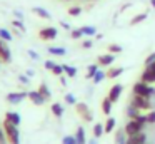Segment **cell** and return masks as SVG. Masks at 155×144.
<instances>
[{"label":"cell","mask_w":155,"mask_h":144,"mask_svg":"<svg viewBox=\"0 0 155 144\" xmlns=\"http://www.w3.org/2000/svg\"><path fill=\"white\" fill-rule=\"evenodd\" d=\"M65 100H67L68 104H75V97L72 96V94H67V96H65Z\"/></svg>","instance_id":"39"},{"label":"cell","mask_w":155,"mask_h":144,"mask_svg":"<svg viewBox=\"0 0 155 144\" xmlns=\"http://www.w3.org/2000/svg\"><path fill=\"white\" fill-rule=\"evenodd\" d=\"M122 90H124V87H122L120 84H115V86H112V89H110V92H108L107 97L112 100V102H117L118 97H120V94H122Z\"/></svg>","instance_id":"7"},{"label":"cell","mask_w":155,"mask_h":144,"mask_svg":"<svg viewBox=\"0 0 155 144\" xmlns=\"http://www.w3.org/2000/svg\"><path fill=\"white\" fill-rule=\"evenodd\" d=\"M55 67V64L52 62V60H47V62H45V69H48V70H52Z\"/></svg>","instance_id":"42"},{"label":"cell","mask_w":155,"mask_h":144,"mask_svg":"<svg viewBox=\"0 0 155 144\" xmlns=\"http://www.w3.org/2000/svg\"><path fill=\"white\" fill-rule=\"evenodd\" d=\"M60 82H62V86H67V79H65V77H62Z\"/></svg>","instance_id":"48"},{"label":"cell","mask_w":155,"mask_h":144,"mask_svg":"<svg viewBox=\"0 0 155 144\" xmlns=\"http://www.w3.org/2000/svg\"><path fill=\"white\" fill-rule=\"evenodd\" d=\"M60 25H62V27H64V29H65V30H70V25H68V23H67V22H60Z\"/></svg>","instance_id":"45"},{"label":"cell","mask_w":155,"mask_h":144,"mask_svg":"<svg viewBox=\"0 0 155 144\" xmlns=\"http://www.w3.org/2000/svg\"><path fill=\"white\" fill-rule=\"evenodd\" d=\"M48 52L54 54V55H65V52H67V50H65L64 47H50V49H48Z\"/></svg>","instance_id":"24"},{"label":"cell","mask_w":155,"mask_h":144,"mask_svg":"<svg viewBox=\"0 0 155 144\" xmlns=\"http://www.w3.org/2000/svg\"><path fill=\"white\" fill-rule=\"evenodd\" d=\"M134 94L135 96H142V97H148L150 99L152 96L155 94V89L150 86V84H145V82H137L134 86Z\"/></svg>","instance_id":"2"},{"label":"cell","mask_w":155,"mask_h":144,"mask_svg":"<svg viewBox=\"0 0 155 144\" xmlns=\"http://www.w3.org/2000/svg\"><path fill=\"white\" fill-rule=\"evenodd\" d=\"M52 72H54L55 76H62V74H64V65H57V64H55V67L52 69Z\"/></svg>","instance_id":"35"},{"label":"cell","mask_w":155,"mask_h":144,"mask_svg":"<svg viewBox=\"0 0 155 144\" xmlns=\"http://www.w3.org/2000/svg\"><path fill=\"white\" fill-rule=\"evenodd\" d=\"M28 54H30V57H32V59H38V54H35L34 50H28Z\"/></svg>","instance_id":"44"},{"label":"cell","mask_w":155,"mask_h":144,"mask_svg":"<svg viewBox=\"0 0 155 144\" xmlns=\"http://www.w3.org/2000/svg\"><path fill=\"white\" fill-rule=\"evenodd\" d=\"M28 97H30V100L34 104H37V106H42V104L45 102V97L42 96L38 90H32V92H28Z\"/></svg>","instance_id":"11"},{"label":"cell","mask_w":155,"mask_h":144,"mask_svg":"<svg viewBox=\"0 0 155 144\" xmlns=\"http://www.w3.org/2000/svg\"><path fill=\"white\" fill-rule=\"evenodd\" d=\"M147 122H148V124H155V112L147 114Z\"/></svg>","instance_id":"38"},{"label":"cell","mask_w":155,"mask_h":144,"mask_svg":"<svg viewBox=\"0 0 155 144\" xmlns=\"http://www.w3.org/2000/svg\"><path fill=\"white\" fill-rule=\"evenodd\" d=\"M8 141H7V137H5V134L0 131V144H7Z\"/></svg>","instance_id":"43"},{"label":"cell","mask_w":155,"mask_h":144,"mask_svg":"<svg viewBox=\"0 0 155 144\" xmlns=\"http://www.w3.org/2000/svg\"><path fill=\"white\" fill-rule=\"evenodd\" d=\"M145 141H147L145 132H138V134H134V136H128L127 144H145Z\"/></svg>","instance_id":"10"},{"label":"cell","mask_w":155,"mask_h":144,"mask_svg":"<svg viewBox=\"0 0 155 144\" xmlns=\"http://www.w3.org/2000/svg\"><path fill=\"white\" fill-rule=\"evenodd\" d=\"M14 25L17 27L18 30H24V32H25V27H24V23H22V22H18V20H15V22H14Z\"/></svg>","instance_id":"41"},{"label":"cell","mask_w":155,"mask_h":144,"mask_svg":"<svg viewBox=\"0 0 155 144\" xmlns=\"http://www.w3.org/2000/svg\"><path fill=\"white\" fill-rule=\"evenodd\" d=\"M122 72H124V67H115V69H110V70H108L107 76L110 77V79H115V77H118Z\"/></svg>","instance_id":"20"},{"label":"cell","mask_w":155,"mask_h":144,"mask_svg":"<svg viewBox=\"0 0 155 144\" xmlns=\"http://www.w3.org/2000/svg\"><path fill=\"white\" fill-rule=\"evenodd\" d=\"M25 97H28V92H14V94H8L7 96V100L12 104H18V102H22Z\"/></svg>","instance_id":"9"},{"label":"cell","mask_w":155,"mask_h":144,"mask_svg":"<svg viewBox=\"0 0 155 144\" xmlns=\"http://www.w3.org/2000/svg\"><path fill=\"white\" fill-rule=\"evenodd\" d=\"M127 116L130 117V119H135L137 116H140V114H138V107H135L134 104H132V106H128V109H127Z\"/></svg>","instance_id":"21"},{"label":"cell","mask_w":155,"mask_h":144,"mask_svg":"<svg viewBox=\"0 0 155 144\" xmlns=\"http://www.w3.org/2000/svg\"><path fill=\"white\" fill-rule=\"evenodd\" d=\"M112 100L108 99V97H105L104 100H102V111H104L105 114H110V111H112Z\"/></svg>","instance_id":"18"},{"label":"cell","mask_w":155,"mask_h":144,"mask_svg":"<svg viewBox=\"0 0 155 144\" xmlns=\"http://www.w3.org/2000/svg\"><path fill=\"white\" fill-rule=\"evenodd\" d=\"M77 112L84 117V121H92V112L88 111L87 104H84V102L77 104Z\"/></svg>","instance_id":"8"},{"label":"cell","mask_w":155,"mask_h":144,"mask_svg":"<svg viewBox=\"0 0 155 144\" xmlns=\"http://www.w3.org/2000/svg\"><path fill=\"white\" fill-rule=\"evenodd\" d=\"M4 131H5V137L10 144H20V134L15 124H12L10 121L5 119L4 121Z\"/></svg>","instance_id":"1"},{"label":"cell","mask_w":155,"mask_h":144,"mask_svg":"<svg viewBox=\"0 0 155 144\" xmlns=\"http://www.w3.org/2000/svg\"><path fill=\"white\" fill-rule=\"evenodd\" d=\"M32 12L37 13V15L42 17V19H47V20L50 19V13H48L45 9H42V7H34V9H32Z\"/></svg>","instance_id":"17"},{"label":"cell","mask_w":155,"mask_h":144,"mask_svg":"<svg viewBox=\"0 0 155 144\" xmlns=\"http://www.w3.org/2000/svg\"><path fill=\"white\" fill-rule=\"evenodd\" d=\"M0 37L4 40H12V35H10V32H7L5 29H0Z\"/></svg>","instance_id":"34"},{"label":"cell","mask_w":155,"mask_h":144,"mask_svg":"<svg viewBox=\"0 0 155 144\" xmlns=\"http://www.w3.org/2000/svg\"><path fill=\"white\" fill-rule=\"evenodd\" d=\"M82 32H84V35H95L97 33V29L92 25H87V27H82Z\"/></svg>","instance_id":"25"},{"label":"cell","mask_w":155,"mask_h":144,"mask_svg":"<svg viewBox=\"0 0 155 144\" xmlns=\"http://www.w3.org/2000/svg\"><path fill=\"white\" fill-rule=\"evenodd\" d=\"M62 144H77V139H75V136H65L62 139Z\"/></svg>","instance_id":"31"},{"label":"cell","mask_w":155,"mask_h":144,"mask_svg":"<svg viewBox=\"0 0 155 144\" xmlns=\"http://www.w3.org/2000/svg\"><path fill=\"white\" fill-rule=\"evenodd\" d=\"M80 13H82L80 7H72V9H68V15H72V17H77V15H80Z\"/></svg>","instance_id":"32"},{"label":"cell","mask_w":155,"mask_h":144,"mask_svg":"<svg viewBox=\"0 0 155 144\" xmlns=\"http://www.w3.org/2000/svg\"><path fill=\"white\" fill-rule=\"evenodd\" d=\"M0 60H2V62H10L12 60L10 50H8L7 44H5L4 40H0Z\"/></svg>","instance_id":"6"},{"label":"cell","mask_w":155,"mask_h":144,"mask_svg":"<svg viewBox=\"0 0 155 144\" xmlns=\"http://www.w3.org/2000/svg\"><path fill=\"white\" fill-rule=\"evenodd\" d=\"M75 139H77V144H87V139H85V131H84V127H78V129H77Z\"/></svg>","instance_id":"16"},{"label":"cell","mask_w":155,"mask_h":144,"mask_svg":"<svg viewBox=\"0 0 155 144\" xmlns=\"http://www.w3.org/2000/svg\"><path fill=\"white\" fill-rule=\"evenodd\" d=\"M114 127H115V119H114V117H108L107 122H105V132L114 131Z\"/></svg>","instance_id":"26"},{"label":"cell","mask_w":155,"mask_h":144,"mask_svg":"<svg viewBox=\"0 0 155 144\" xmlns=\"http://www.w3.org/2000/svg\"><path fill=\"white\" fill-rule=\"evenodd\" d=\"M92 45H94L92 40H84V42H82V47H84V49H90Z\"/></svg>","instance_id":"40"},{"label":"cell","mask_w":155,"mask_h":144,"mask_svg":"<svg viewBox=\"0 0 155 144\" xmlns=\"http://www.w3.org/2000/svg\"><path fill=\"white\" fill-rule=\"evenodd\" d=\"M104 132H105V126H102V124H98V122H97V124L94 126V136L98 139V137H100Z\"/></svg>","instance_id":"22"},{"label":"cell","mask_w":155,"mask_h":144,"mask_svg":"<svg viewBox=\"0 0 155 144\" xmlns=\"http://www.w3.org/2000/svg\"><path fill=\"white\" fill-rule=\"evenodd\" d=\"M127 132H125V129H120L117 131V134H115V144H127Z\"/></svg>","instance_id":"13"},{"label":"cell","mask_w":155,"mask_h":144,"mask_svg":"<svg viewBox=\"0 0 155 144\" xmlns=\"http://www.w3.org/2000/svg\"><path fill=\"white\" fill-rule=\"evenodd\" d=\"M142 129H143V127H142L135 119H132L130 122H127V126H125V132H127V136H134V134H138V132H142Z\"/></svg>","instance_id":"4"},{"label":"cell","mask_w":155,"mask_h":144,"mask_svg":"<svg viewBox=\"0 0 155 144\" xmlns=\"http://www.w3.org/2000/svg\"><path fill=\"white\" fill-rule=\"evenodd\" d=\"M52 112H54V116L62 117L64 116V107H62L58 102H55V104H52Z\"/></svg>","instance_id":"19"},{"label":"cell","mask_w":155,"mask_h":144,"mask_svg":"<svg viewBox=\"0 0 155 144\" xmlns=\"http://www.w3.org/2000/svg\"><path fill=\"white\" fill-rule=\"evenodd\" d=\"M87 144H97V137H94V139H90Z\"/></svg>","instance_id":"47"},{"label":"cell","mask_w":155,"mask_h":144,"mask_svg":"<svg viewBox=\"0 0 155 144\" xmlns=\"http://www.w3.org/2000/svg\"><path fill=\"white\" fill-rule=\"evenodd\" d=\"M38 37L42 40H54L57 37V29L55 27H45V29H42L38 32Z\"/></svg>","instance_id":"3"},{"label":"cell","mask_w":155,"mask_h":144,"mask_svg":"<svg viewBox=\"0 0 155 144\" xmlns=\"http://www.w3.org/2000/svg\"><path fill=\"white\" fill-rule=\"evenodd\" d=\"M135 107L138 109H150V99L148 97H142V96H134V100H132Z\"/></svg>","instance_id":"5"},{"label":"cell","mask_w":155,"mask_h":144,"mask_svg":"<svg viewBox=\"0 0 155 144\" xmlns=\"http://www.w3.org/2000/svg\"><path fill=\"white\" fill-rule=\"evenodd\" d=\"M108 52L110 54H118V52H122V47L117 45V44H112V45H108Z\"/></svg>","instance_id":"33"},{"label":"cell","mask_w":155,"mask_h":144,"mask_svg":"<svg viewBox=\"0 0 155 144\" xmlns=\"http://www.w3.org/2000/svg\"><path fill=\"white\" fill-rule=\"evenodd\" d=\"M5 119L10 121L12 124H15V126H18V124H20V116H18L17 112H10V111H8V112L5 114Z\"/></svg>","instance_id":"15"},{"label":"cell","mask_w":155,"mask_h":144,"mask_svg":"<svg viewBox=\"0 0 155 144\" xmlns=\"http://www.w3.org/2000/svg\"><path fill=\"white\" fill-rule=\"evenodd\" d=\"M104 77H105V72H104V70L98 69V70H97V74L94 76V82H95V84L102 82V80H104Z\"/></svg>","instance_id":"30"},{"label":"cell","mask_w":155,"mask_h":144,"mask_svg":"<svg viewBox=\"0 0 155 144\" xmlns=\"http://www.w3.org/2000/svg\"><path fill=\"white\" fill-rule=\"evenodd\" d=\"M142 82H145V84L155 82V70H150L147 67V69L143 70V74H142Z\"/></svg>","instance_id":"12"},{"label":"cell","mask_w":155,"mask_h":144,"mask_svg":"<svg viewBox=\"0 0 155 144\" xmlns=\"http://www.w3.org/2000/svg\"><path fill=\"white\" fill-rule=\"evenodd\" d=\"M97 70H98L97 64H92V65H88V72H87V77H88V79H94V76H95V74H97Z\"/></svg>","instance_id":"28"},{"label":"cell","mask_w":155,"mask_h":144,"mask_svg":"<svg viewBox=\"0 0 155 144\" xmlns=\"http://www.w3.org/2000/svg\"><path fill=\"white\" fill-rule=\"evenodd\" d=\"M150 2H152V7L155 9V0H150Z\"/></svg>","instance_id":"49"},{"label":"cell","mask_w":155,"mask_h":144,"mask_svg":"<svg viewBox=\"0 0 155 144\" xmlns=\"http://www.w3.org/2000/svg\"><path fill=\"white\" fill-rule=\"evenodd\" d=\"M20 82L27 84V82H28V79H27V77H24V76H20Z\"/></svg>","instance_id":"46"},{"label":"cell","mask_w":155,"mask_h":144,"mask_svg":"<svg viewBox=\"0 0 155 144\" xmlns=\"http://www.w3.org/2000/svg\"><path fill=\"white\" fill-rule=\"evenodd\" d=\"M38 92H40L42 96L45 97V100H47V99H50V96H52V94H50V90H48V87L45 86V84H40V87H38Z\"/></svg>","instance_id":"23"},{"label":"cell","mask_w":155,"mask_h":144,"mask_svg":"<svg viewBox=\"0 0 155 144\" xmlns=\"http://www.w3.org/2000/svg\"><path fill=\"white\" fill-rule=\"evenodd\" d=\"M82 35H84L82 29H80V30H72V37H74V39H80Z\"/></svg>","instance_id":"37"},{"label":"cell","mask_w":155,"mask_h":144,"mask_svg":"<svg viewBox=\"0 0 155 144\" xmlns=\"http://www.w3.org/2000/svg\"><path fill=\"white\" fill-rule=\"evenodd\" d=\"M152 62H155V52H153V54H150V55H148L147 59H145V65H150Z\"/></svg>","instance_id":"36"},{"label":"cell","mask_w":155,"mask_h":144,"mask_svg":"<svg viewBox=\"0 0 155 144\" xmlns=\"http://www.w3.org/2000/svg\"><path fill=\"white\" fill-rule=\"evenodd\" d=\"M64 72L67 74L68 77L77 76V69H75V67H72V65H64Z\"/></svg>","instance_id":"27"},{"label":"cell","mask_w":155,"mask_h":144,"mask_svg":"<svg viewBox=\"0 0 155 144\" xmlns=\"http://www.w3.org/2000/svg\"><path fill=\"white\" fill-rule=\"evenodd\" d=\"M115 60V57L112 54H107V55H100L98 57V65H110Z\"/></svg>","instance_id":"14"},{"label":"cell","mask_w":155,"mask_h":144,"mask_svg":"<svg viewBox=\"0 0 155 144\" xmlns=\"http://www.w3.org/2000/svg\"><path fill=\"white\" fill-rule=\"evenodd\" d=\"M145 19H147V13H140V15H135L134 19L130 20V23H132V25H135V23H138V22H143Z\"/></svg>","instance_id":"29"}]
</instances>
